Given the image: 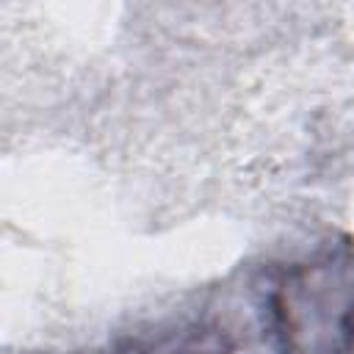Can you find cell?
Masks as SVG:
<instances>
[{"label": "cell", "mask_w": 354, "mask_h": 354, "mask_svg": "<svg viewBox=\"0 0 354 354\" xmlns=\"http://www.w3.org/2000/svg\"><path fill=\"white\" fill-rule=\"evenodd\" d=\"M279 354H354V252L290 266L268 293Z\"/></svg>", "instance_id": "1"}, {"label": "cell", "mask_w": 354, "mask_h": 354, "mask_svg": "<svg viewBox=\"0 0 354 354\" xmlns=\"http://www.w3.org/2000/svg\"><path fill=\"white\" fill-rule=\"evenodd\" d=\"M113 354H218V351L188 346V343H177V346L160 343V346H130V348H122V351H113Z\"/></svg>", "instance_id": "2"}]
</instances>
